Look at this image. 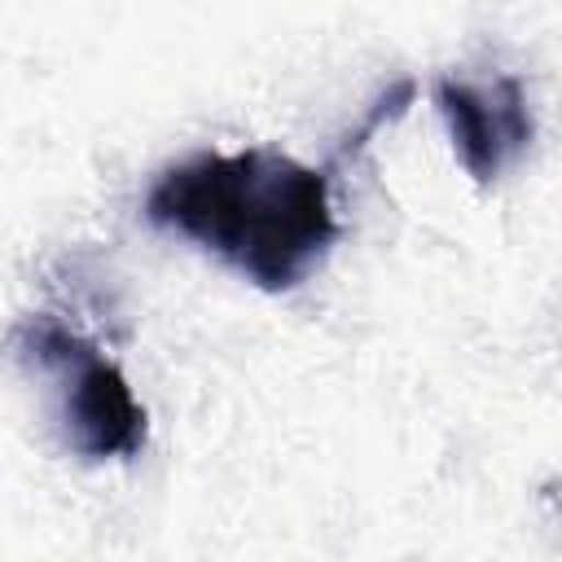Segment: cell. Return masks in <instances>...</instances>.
<instances>
[{
    "instance_id": "obj_1",
    "label": "cell",
    "mask_w": 562,
    "mask_h": 562,
    "mask_svg": "<svg viewBox=\"0 0 562 562\" xmlns=\"http://www.w3.org/2000/svg\"><path fill=\"white\" fill-rule=\"evenodd\" d=\"M145 220L189 237L268 294L307 281L338 241L329 171L268 145L167 167L145 193Z\"/></svg>"
},
{
    "instance_id": "obj_2",
    "label": "cell",
    "mask_w": 562,
    "mask_h": 562,
    "mask_svg": "<svg viewBox=\"0 0 562 562\" xmlns=\"http://www.w3.org/2000/svg\"><path fill=\"white\" fill-rule=\"evenodd\" d=\"M9 351L35 373L57 382L66 443L88 461L136 457L145 448V408L127 378L88 338L53 316H26L9 334Z\"/></svg>"
},
{
    "instance_id": "obj_4",
    "label": "cell",
    "mask_w": 562,
    "mask_h": 562,
    "mask_svg": "<svg viewBox=\"0 0 562 562\" xmlns=\"http://www.w3.org/2000/svg\"><path fill=\"white\" fill-rule=\"evenodd\" d=\"M408 101H413V83H395V88H391V92L378 101V110L364 119V127H360L356 136H347V140H342V149L334 154V167H338V162H347V158H351V154H356V149H360V145H364V140H369V136H373L382 123H391L395 114H404V105H408Z\"/></svg>"
},
{
    "instance_id": "obj_3",
    "label": "cell",
    "mask_w": 562,
    "mask_h": 562,
    "mask_svg": "<svg viewBox=\"0 0 562 562\" xmlns=\"http://www.w3.org/2000/svg\"><path fill=\"white\" fill-rule=\"evenodd\" d=\"M435 101L448 123L452 149L474 184H492L531 145V110L514 75H501L487 88L443 75L435 83Z\"/></svg>"
}]
</instances>
